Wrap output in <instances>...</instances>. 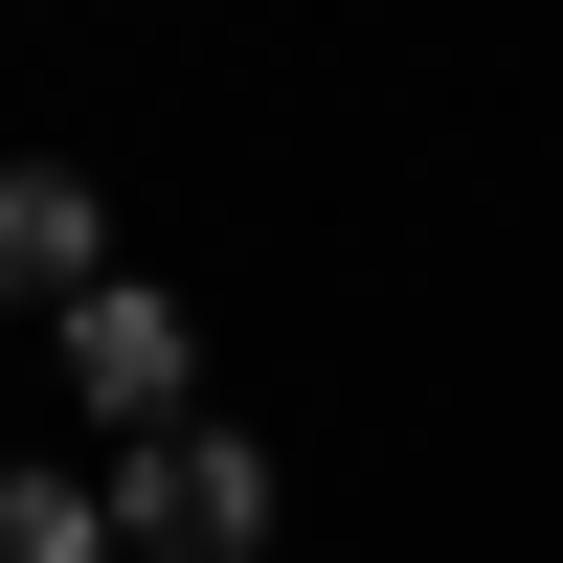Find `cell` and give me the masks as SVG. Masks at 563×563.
Wrapping results in <instances>:
<instances>
[{
    "mask_svg": "<svg viewBox=\"0 0 563 563\" xmlns=\"http://www.w3.org/2000/svg\"><path fill=\"white\" fill-rule=\"evenodd\" d=\"M113 541H135V563H271V451H249V429L113 451Z\"/></svg>",
    "mask_w": 563,
    "mask_h": 563,
    "instance_id": "obj_1",
    "label": "cell"
},
{
    "mask_svg": "<svg viewBox=\"0 0 563 563\" xmlns=\"http://www.w3.org/2000/svg\"><path fill=\"white\" fill-rule=\"evenodd\" d=\"M0 294H23L45 339L113 294V225H90V180H68V158H0Z\"/></svg>",
    "mask_w": 563,
    "mask_h": 563,
    "instance_id": "obj_2",
    "label": "cell"
},
{
    "mask_svg": "<svg viewBox=\"0 0 563 563\" xmlns=\"http://www.w3.org/2000/svg\"><path fill=\"white\" fill-rule=\"evenodd\" d=\"M68 384H90V429L158 451V429H180V294H135V271H113V294L68 316Z\"/></svg>",
    "mask_w": 563,
    "mask_h": 563,
    "instance_id": "obj_3",
    "label": "cell"
},
{
    "mask_svg": "<svg viewBox=\"0 0 563 563\" xmlns=\"http://www.w3.org/2000/svg\"><path fill=\"white\" fill-rule=\"evenodd\" d=\"M0 563H113V496L90 474H0Z\"/></svg>",
    "mask_w": 563,
    "mask_h": 563,
    "instance_id": "obj_4",
    "label": "cell"
}]
</instances>
